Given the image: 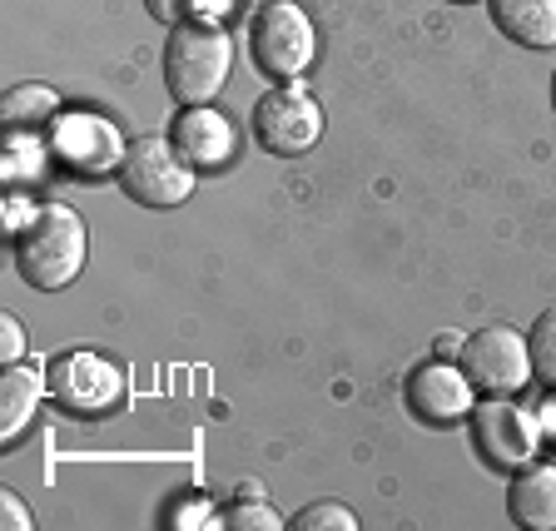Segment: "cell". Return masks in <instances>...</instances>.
I'll use <instances>...</instances> for the list:
<instances>
[{"instance_id":"52a82bcc","label":"cell","mask_w":556,"mask_h":531,"mask_svg":"<svg viewBox=\"0 0 556 531\" xmlns=\"http://www.w3.org/2000/svg\"><path fill=\"white\" fill-rule=\"evenodd\" d=\"M254 135L268 154H303L324 135V110L299 85H274L254 104Z\"/></svg>"},{"instance_id":"603a6c76","label":"cell","mask_w":556,"mask_h":531,"mask_svg":"<svg viewBox=\"0 0 556 531\" xmlns=\"http://www.w3.org/2000/svg\"><path fill=\"white\" fill-rule=\"evenodd\" d=\"M536 428H542V438L556 447V393L542 403V413H536Z\"/></svg>"},{"instance_id":"6da1fadb","label":"cell","mask_w":556,"mask_h":531,"mask_svg":"<svg viewBox=\"0 0 556 531\" xmlns=\"http://www.w3.org/2000/svg\"><path fill=\"white\" fill-rule=\"evenodd\" d=\"M90 254L85 219L70 204H40L25 229H15V274L40 293L70 289Z\"/></svg>"},{"instance_id":"5bb4252c","label":"cell","mask_w":556,"mask_h":531,"mask_svg":"<svg viewBox=\"0 0 556 531\" xmlns=\"http://www.w3.org/2000/svg\"><path fill=\"white\" fill-rule=\"evenodd\" d=\"M486 11L507 40H521L532 50L556 46V0H486Z\"/></svg>"},{"instance_id":"d6986e66","label":"cell","mask_w":556,"mask_h":531,"mask_svg":"<svg viewBox=\"0 0 556 531\" xmlns=\"http://www.w3.org/2000/svg\"><path fill=\"white\" fill-rule=\"evenodd\" d=\"M0 358H5V363H21L25 358V328H21V318H15V313H5V318H0Z\"/></svg>"},{"instance_id":"d4e9b609","label":"cell","mask_w":556,"mask_h":531,"mask_svg":"<svg viewBox=\"0 0 556 531\" xmlns=\"http://www.w3.org/2000/svg\"><path fill=\"white\" fill-rule=\"evenodd\" d=\"M552 104H556V75H552Z\"/></svg>"},{"instance_id":"484cf974","label":"cell","mask_w":556,"mask_h":531,"mask_svg":"<svg viewBox=\"0 0 556 531\" xmlns=\"http://www.w3.org/2000/svg\"><path fill=\"white\" fill-rule=\"evenodd\" d=\"M452 5H472V0H452Z\"/></svg>"},{"instance_id":"cb8c5ba5","label":"cell","mask_w":556,"mask_h":531,"mask_svg":"<svg viewBox=\"0 0 556 531\" xmlns=\"http://www.w3.org/2000/svg\"><path fill=\"white\" fill-rule=\"evenodd\" d=\"M432 353H438V358H457V353H463V333H438Z\"/></svg>"},{"instance_id":"7a4b0ae2","label":"cell","mask_w":556,"mask_h":531,"mask_svg":"<svg viewBox=\"0 0 556 531\" xmlns=\"http://www.w3.org/2000/svg\"><path fill=\"white\" fill-rule=\"evenodd\" d=\"M233 65V40L219 21L194 15L179 21L164 40V85L179 104H208L224 90Z\"/></svg>"},{"instance_id":"4fadbf2b","label":"cell","mask_w":556,"mask_h":531,"mask_svg":"<svg viewBox=\"0 0 556 531\" xmlns=\"http://www.w3.org/2000/svg\"><path fill=\"white\" fill-rule=\"evenodd\" d=\"M46 393H50V382L40 368H30V363H5V378H0V438L5 442L21 438Z\"/></svg>"},{"instance_id":"30bf717a","label":"cell","mask_w":556,"mask_h":531,"mask_svg":"<svg viewBox=\"0 0 556 531\" xmlns=\"http://www.w3.org/2000/svg\"><path fill=\"white\" fill-rule=\"evenodd\" d=\"M407 403L422 422H457L472 407V382L463 378V368H447L442 358L413 368L407 378Z\"/></svg>"},{"instance_id":"7402d4cb","label":"cell","mask_w":556,"mask_h":531,"mask_svg":"<svg viewBox=\"0 0 556 531\" xmlns=\"http://www.w3.org/2000/svg\"><path fill=\"white\" fill-rule=\"evenodd\" d=\"M208 521H214V507H208V502H179L169 527H208Z\"/></svg>"},{"instance_id":"9c48e42d","label":"cell","mask_w":556,"mask_h":531,"mask_svg":"<svg viewBox=\"0 0 556 531\" xmlns=\"http://www.w3.org/2000/svg\"><path fill=\"white\" fill-rule=\"evenodd\" d=\"M50 144H55V154L65 160V169L85 174V179H100V174L119 169V160H125L119 129L100 115H60Z\"/></svg>"},{"instance_id":"9a60e30c","label":"cell","mask_w":556,"mask_h":531,"mask_svg":"<svg viewBox=\"0 0 556 531\" xmlns=\"http://www.w3.org/2000/svg\"><path fill=\"white\" fill-rule=\"evenodd\" d=\"M0 115H5V129H15V135L46 129L50 119H60V94L50 85H15V90H5Z\"/></svg>"},{"instance_id":"8fae6325","label":"cell","mask_w":556,"mask_h":531,"mask_svg":"<svg viewBox=\"0 0 556 531\" xmlns=\"http://www.w3.org/2000/svg\"><path fill=\"white\" fill-rule=\"evenodd\" d=\"M169 139L194 169H219V164L233 154L229 119H224L219 110H208V104H185L169 125Z\"/></svg>"},{"instance_id":"44dd1931","label":"cell","mask_w":556,"mask_h":531,"mask_svg":"<svg viewBox=\"0 0 556 531\" xmlns=\"http://www.w3.org/2000/svg\"><path fill=\"white\" fill-rule=\"evenodd\" d=\"M0 521H5L11 531H30V527H35L30 507H25V502L15 497V492H5V497H0Z\"/></svg>"},{"instance_id":"e0dca14e","label":"cell","mask_w":556,"mask_h":531,"mask_svg":"<svg viewBox=\"0 0 556 531\" xmlns=\"http://www.w3.org/2000/svg\"><path fill=\"white\" fill-rule=\"evenodd\" d=\"M293 531H358V517L343 507V502H313V507H303L299 517L289 521Z\"/></svg>"},{"instance_id":"2e32d148","label":"cell","mask_w":556,"mask_h":531,"mask_svg":"<svg viewBox=\"0 0 556 531\" xmlns=\"http://www.w3.org/2000/svg\"><path fill=\"white\" fill-rule=\"evenodd\" d=\"M527 353H532V378L556 388V308H546L527 333Z\"/></svg>"},{"instance_id":"ffe728a7","label":"cell","mask_w":556,"mask_h":531,"mask_svg":"<svg viewBox=\"0 0 556 531\" xmlns=\"http://www.w3.org/2000/svg\"><path fill=\"white\" fill-rule=\"evenodd\" d=\"M150 5V15L154 21H169V25H179V21H194V11L204 5V0H144Z\"/></svg>"},{"instance_id":"7c38bea8","label":"cell","mask_w":556,"mask_h":531,"mask_svg":"<svg viewBox=\"0 0 556 531\" xmlns=\"http://www.w3.org/2000/svg\"><path fill=\"white\" fill-rule=\"evenodd\" d=\"M507 511L527 531L556 527V463H521L507 486Z\"/></svg>"},{"instance_id":"3957f363","label":"cell","mask_w":556,"mask_h":531,"mask_svg":"<svg viewBox=\"0 0 556 531\" xmlns=\"http://www.w3.org/2000/svg\"><path fill=\"white\" fill-rule=\"evenodd\" d=\"M115 174H119V189L144 208H174L194 194V164L174 150L169 135L129 139Z\"/></svg>"},{"instance_id":"ba28073f","label":"cell","mask_w":556,"mask_h":531,"mask_svg":"<svg viewBox=\"0 0 556 531\" xmlns=\"http://www.w3.org/2000/svg\"><path fill=\"white\" fill-rule=\"evenodd\" d=\"M472 428H477V447H482V457L492 467H502V472H517V467L532 457L536 438H542L536 417L527 413V407L507 403V397H492V403L477 407Z\"/></svg>"},{"instance_id":"8992f818","label":"cell","mask_w":556,"mask_h":531,"mask_svg":"<svg viewBox=\"0 0 556 531\" xmlns=\"http://www.w3.org/2000/svg\"><path fill=\"white\" fill-rule=\"evenodd\" d=\"M249 50L268 80H293L313 60V25L293 0H268L249 25Z\"/></svg>"},{"instance_id":"5b68a950","label":"cell","mask_w":556,"mask_h":531,"mask_svg":"<svg viewBox=\"0 0 556 531\" xmlns=\"http://www.w3.org/2000/svg\"><path fill=\"white\" fill-rule=\"evenodd\" d=\"M457 368L472 382L477 393L486 397H511L527 388L532 378V353H527V338L507 324H482L477 333L463 338V353H457Z\"/></svg>"},{"instance_id":"277c9868","label":"cell","mask_w":556,"mask_h":531,"mask_svg":"<svg viewBox=\"0 0 556 531\" xmlns=\"http://www.w3.org/2000/svg\"><path fill=\"white\" fill-rule=\"evenodd\" d=\"M46 382L65 413L75 417H100L110 407H119L125 397V372L115 358H104L94 347H65L46 363Z\"/></svg>"},{"instance_id":"ac0fdd59","label":"cell","mask_w":556,"mask_h":531,"mask_svg":"<svg viewBox=\"0 0 556 531\" xmlns=\"http://www.w3.org/2000/svg\"><path fill=\"white\" fill-rule=\"evenodd\" d=\"M224 527H233V531H278L283 517H278L274 507H264V497H239L233 511L224 517Z\"/></svg>"}]
</instances>
